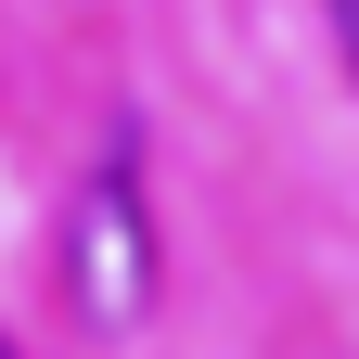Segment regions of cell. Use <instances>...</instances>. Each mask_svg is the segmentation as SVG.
Wrapping results in <instances>:
<instances>
[{
  "label": "cell",
  "instance_id": "2",
  "mask_svg": "<svg viewBox=\"0 0 359 359\" xmlns=\"http://www.w3.org/2000/svg\"><path fill=\"white\" fill-rule=\"evenodd\" d=\"M334 13V52H346V77H359V0H321Z\"/></svg>",
  "mask_w": 359,
  "mask_h": 359
},
{
  "label": "cell",
  "instance_id": "3",
  "mask_svg": "<svg viewBox=\"0 0 359 359\" xmlns=\"http://www.w3.org/2000/svg\"><path fill=\"white\" fill-rule=\"evenodd\" d=\"M0 359H26V346H0Z\"/></svg>",
  "mask_w": 359,
  "mask_h": 359
},
{
  "label": "cell",
  "instance_id": "1",
  "mask_svg": "<svg viewBox=\"0 0 359 359\" xmlns=\"http://www.w3.org/2000/svg\"><path fill=\"white\" fill-rule=\"evenodd\" d=\"M65 295L90 334H142L154 321V205H142V128L103 142V167L77 180L65 218Z\"/></svg>",
  "mask_w": 359,
  "mask_h": 359
}]
</instances>
